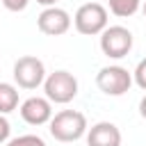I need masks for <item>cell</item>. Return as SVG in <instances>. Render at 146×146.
Here are the masks:
<instances>
[{
  "instance_id": "cell-1",
  "label": "cell",
  "mask_w": 146,
  "mask_h": 146,
  "mask_svg": "<svg viewBox=\"0 0 146 146\" xmlns=\"http://www.w3.org/2000/svg\"><path fill=\"white\" fill-rule=\"evenodd\" d=\"M48 125H50L48 130H50L52 139H57V141H62V144L78 141V139L84 137L87 130H89L87 116H84L82 112H78V110H62V112H57V114L50 119Z\"/></svg>"
},
{
  "instance_id": "cell-2",
  "label": "cell",
  "mask_w": 146,
  "mask_h": 146,
  "mask_svg": "<svg viewBox=\"0 0 146 146\" xmlns=\"http://www.w3.org/2000/svg\"><path fill=\"white\" fill-rule=\"evenodd\" d=\"M43 91H46V98L55 105H66L71 103L75 96H78V78L71 73V71H55V73H48L46 80H43Z\"/></svg>"
},
{
  "instance_id": "cell-3",
  "label": "cell",
  "mask_w": 146,
  "mask_h": 146,
  "mask_svg": "<svg viewBox=\"0 0 146 146\" xmlns=\"http://www.w3.org/2000/svg\"><path fill=\"white\" fill-rule=\"evenodd\" d=\"M73 25L84 36H96L107 27V9L100 2H84L73 16Z\"/></svg>"
},
{
  "instance_id": "cell-4",
  "label": "cell",
  "mask_w": 146,
  "mask_h": 146,
  "mask_svg": "<svg viewBox=\"0 0 146 146\" xmlns=\"http://www.w3.org/2000/svg\"><path fill=\"white\" fill-rule=\"evenodd\" d=\"M100 50L110 59H123L132 50V32L123 25H107L100 32Z\"/></svg>"
},
{
  "instance_id": "cell-5",
  "label": "cell",
  "mask_w": 146,
  "mask_h": 146,
  "mask_svg": "<svg viewBox=\"0 0 146 146\" xmlns=\"http://www.w3.org/2000/svg\"><path fill=\"white\" fill-rule=\"evenodd\" d=\"M14 82L21 89H36L46 80V66L34 55H23L14 62Z\"/></svg>"
},
{
  "instance_id": "cell-6",
  "label": "cell",
  "mask_w": 146,
  "mask_h": 146,
  "mask_svg": "<svg viewBox=\"0 0 146 146\" xmlns=\"http://www.w3.org/2000/svg\"><path fill=\"white\" fill-rule=\"evenodd\" d=\"M132 84V73L119 64L103 66L96 75V87L105 96H123Z\"/></svg>"
},
{
  "instance_id": "cell-7",
  "label": "cell",
  "mask_w": 146,
  "mask_h": 146,
  "mask_svg": "<svg viewBox=\"0 0 146 146\" xmlns=\"http://www.w3.org/2000/svg\"><path fill=\"white\" fill-rule=\"evenodd\" d=\"M36 27L39 32L48 34V36H62L71 30V16L66 9L62 7H46L39 16H36Z\"/></svg>"
},
{
  "instance_id": "cell-8",
  "label": "cell",
  "mask_w": 146,
  "mask_h": 146,
  "mask_svg": "<svg viewBox=\"0 0 146 146\" xmlns=\"http://www.w3.org/2000/svg\"><path fill=\"white\" fill-rule=\"evenodd\" d=\"M18 112L27 125H43V123H50L52 119V103L41 96H30L21 103Z\"/></svg>"
},
{
  "instance_id": "cell-9",
  "label": "cell",
  "mask_w": 146,
  "mask_h": 146,
  "mask_svg": "<svg viewBox=\"0 0 146 146\" xmlns=\"http://www.w3.org/2000/svg\"><path fill=\"white\" fill-rule=\"evenodd\" d=\"M87 146H121V130L110 121H98L87 130Z\"/></svg>"
},
{
  "instance_id": "cell-10",
  "label": "cell",
  "mask_w": 146,
  "mask_h": 146,
  "mask_svg": "<svg viewBox=\"0 0 146 146\" xmlns=\"http://www.w3.org/2000/svg\"><path fill=\"white\" fill-rule=\"evenodd\" d=\"M18 107V89L11 82H0V114H9Z\"/></svg>"
},
{
  "instance_id": "cell-11",
  "label": "cell",
  "mask_w": 146,
  "mask_h": 146,
  "mask_svg": "<svg viewBox=\"0 0 146 146\" xmlns=\"http://www.w3.org/2000/svg\"><path fill=\"white\" fill-rule=\"evenodd\" d=\"M107 7L114 16L119 18H130L139 11L141 7V0H107Z\"/></svg>"
},
{
  "instance_id": "cell-12",
  "label": "cell",
  "mask_w": 146,
  "mask_h": 146,
  "mask_svg": "<svg viewBox=\"0 0 146 146\" xmlns=\"http://www.w3.org/2000/svg\"><path fill=\"white\" fill-rule=\"evenodd\" d=\"M7 146H46V141L39 135H21L7 141Z\"/></svg>"
},
{
  "instance_id": "cell-13",
  "label": "cell",
  "mask_w": 146,
  "mask_h": 146,
  "mask_svg": "<svg viewBox=\"0 0 146 146\" xmlns=\"http://www.w3.org/2000/svg\"><path fill=\"white\" fill-rule=\"evenodd\" d=\"M132 82H135L139 89L146 91V57L139 59V64L135 66V71H132Z\"/></svg>"
},
{
  "instance_id": "cell-14",
  "label": "cell",
  "mask_w": 146,
  "mask_h": 146,
  "mask_svg": "<svg viewBox=\"0 0 146 146\" xmlns=\"http://www.w3.org/2000/svg\"><path fill=\"white\" fill-rule=\"evenodd\" d=\"M9 132H11V125H9L7 116L0 114V144H7L9 141Z\"/></svg>"
},
{
  "instance_id": "cell-15",
  "label": "cell",
  "mask_w": 146,
  "mask_h": 146,
  "mask_svg": "<svg viewBox=\"0 0 146 146\" xmlns=\"http://www.w3.org/2000/svg\"><path fill=\"white\" fill-rule=\"evenodd\" d=\"M2 5H5V9H9V11H23L27 5H30V0H2Z\"/></svg>"
},
{
  "instance_id": "cell-16",
  "label": "cell",
  "mask_w": 146,
  "mask_h": 146,
  "mask_svg": "<svg viewBox=\"0 0 146 146\" xmlns=\"http://www.w3.org/2000/svg\"><path fill=\"white\" fill-rule=\"evenodd\" d=\"M139 114H141V119H146V96L139 100Z\"/></svg>"
},
{
  "instance_id": "cell-17",
  "label": "cell",
  "mask_w": 146,
  "mask_h": 146,
  "mask_svg": "<svg viewBox=\"0 0 146 146\" xmlns=\"http://www.w3.org/2000/svg\"><path fill=\"white\" fill-rule=\"evenodd\" d=\"M39 5H43V7H55L57 5V0H36Z\"/></svg>"
},
{
  "instance_id": "cell-18",
  "label": "cell",
  "mask_w": 146,
  "mask_h": 146,
  "mask_svg": "<svg viewBox=\"0 0 146 146\" xmlns=\"http://www.w3.org/2000/svg\"><path fill=\"white\" fill-rule=\"evenodd\" d=\"M141 9H144V16H146V2H144V7H141Z\"/></svg>"
}]
</instances>
